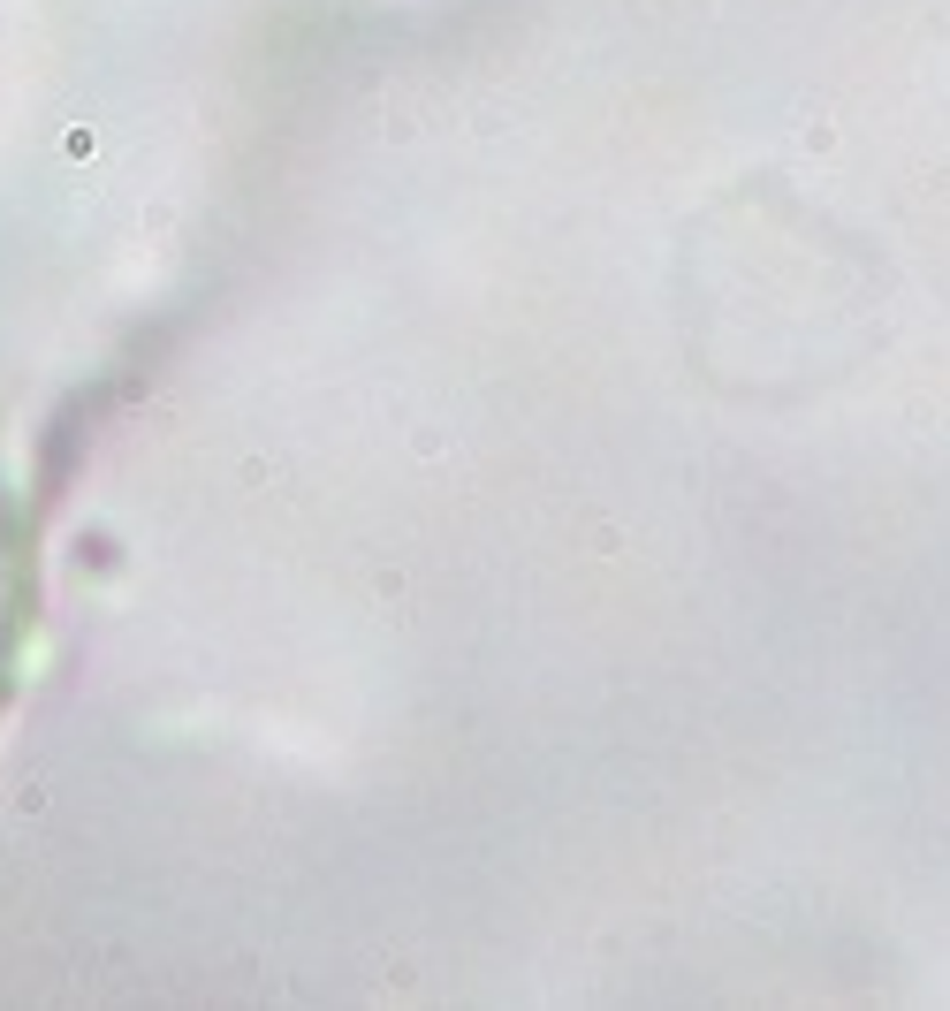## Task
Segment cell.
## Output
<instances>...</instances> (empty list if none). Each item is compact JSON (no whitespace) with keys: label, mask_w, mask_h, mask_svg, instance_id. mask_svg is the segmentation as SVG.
Masks as SVG:
<instances>
[{"label":"cell","mask_w":950,"mask_h":1011,"mask_svg":"<svg viewBox=\"0 0 950 1011\" xmlns=\"http://www.w3.org/2000/svg\"><path fill=\"white\" fill-rule=\"evenodd\" d=\"M15 632H23V518H15V494L0 479V693H8Z\"/></svg>","instance_id":"1"}]
</instances>
